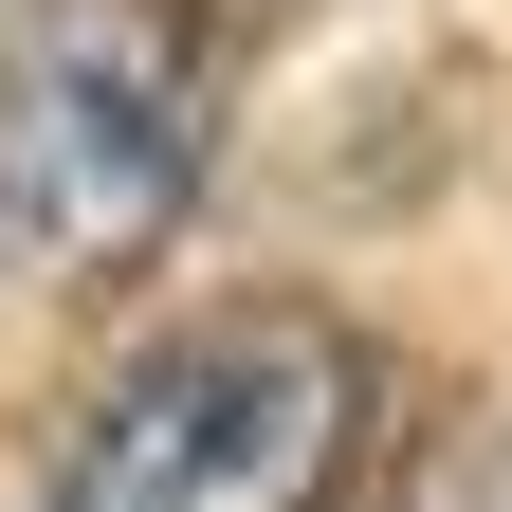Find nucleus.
Here are the masks:
<instances>
[{
	"label": "nucleus",
	"mask_w": 512,
	"mask_h": 512,
	"mask_svg": "<svg viewBox=\"0 0 512 512\" xmlns=\"http://www.w3.org/2000/svg\"><path fill=\"white\" fill-rule=\"evenodd\" d=\"M220 0H0V256L128 275L220 165Z\"/></svg>",
	"instance_id": "f257e3e1"
},
{
	"label": "nucleus",
	"mask_w": 512,
	"mask_h": 512,
	"mask_svg": "<svg viewBox=\"0 0 512 512\" xmlns=\"http://www.w3.org/2000/svg\"><path fill=\"white\" fill-rule=\"evenodd\" d=\"M348 458H366V348H348V311L238 293V311L147 330L74 403L37 512H330Z\"/></svg>",
	"instance_id": "f03ea898"
},
{
	"label": "nucleus",
	"mask_w": 512,
	"mask_h": 512,
	"mask_svg": "<svg viewBox=\"0 0 512 512\" xmlns=\"http://www.w3.org/2000/svg\"><path fill=\"white\" fill-rule=\"evenodd\" d=\"M476 512H512V439H494V494H476Z\"/></svg>",
	"instance_id": "7ed1b4c3"
}]
</instances>
